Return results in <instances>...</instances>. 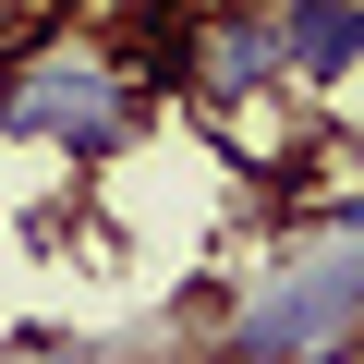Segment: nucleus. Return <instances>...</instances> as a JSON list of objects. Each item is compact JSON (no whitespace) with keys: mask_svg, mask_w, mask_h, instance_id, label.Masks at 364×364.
I'll list each match as a JSON object with an SVG mask.
<instances>
[{"mask_svg":"<svg viewBox=\"0 0 364 364\" xmlns=\"http://www.w3.org/2000/svg\"><path fill=\"white\" fill-rule=\"evenodd\" d=\"M291 364H364V340H328V352H291Z\"/></svg>","mask_w":364,"mask_h":364,"instance_id":"3","label":"nucleus"},{"mask_svg":"<svg viewBox=\"0 0 364 364\" xmlns=\"http://www.w3.org/2000/svg\"><path fill=\"white\" fill-rule=\"evenodd\" d=\"M328 340H364V255L279 279L255 316H231V364H291V352H328Z\"/></svg>","mask_w":364,"mask_h":364,"instance_id":"1","label":"nucleus"},{"mask_svg":"<svg viewBox=\"0 0 364 364\" xmlns=\"http://www.w3.org/2000/svg\"><path fill=\"white\" fill-rule=\"evenodd\" d=\"M279 13V61H291V85H340V73H364V0H267Z\"/></svg>","mask_w":364,"mask_h":364,"instance_id":"2","label":"nucleus"}]
</instances>
